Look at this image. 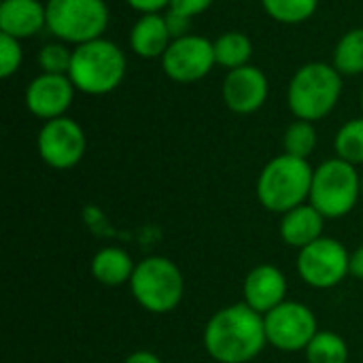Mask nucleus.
Listing matches in <instances>:
<instances>
[{
    "mask_svg": "<svg viewBox=\"0 0 363 363\" xmlns=\"http://www.w3.org/2000/svg\"><path fill=\"white\" fill-rule=\"evenodd\" d=\"M204 349L217 363L253 362L268 345L264 315L245 302L219 308L206 323Z\"/></svg>",
    "mask_w": 363,
    "mask_h": 363,
    "instance_id": "obj_1",
    "label": "nucleus"
},
{
    "mask_svg": "<svg viewBox=\"0 0 363 363\" xmlns=\"http://www.w3.org/2000/svg\"><path fill=\"white\" fill-rule=\"evenodd\" d=\"M313 174L315 168L308 164V160L294 157L289 153L277 155L262 168L257 177L255 194L259 204L279 215L306 204L311 198Z\"/></svg>",
    "mask_w": 363,
    "mask_h": 363,
    "instance_id": "obj_2",
    "label": "nucleus"
},
{
    "mask_svg": "<svg viewBox=\"0 0 363 363\" xmlns=\"http://www.w3.org/2000/svg\"><path fill=\"white\" fill-rule=\"evenodd\" d=\"M125 74V55L108 38H96L72 49L68 77L72 85L89 96H102L119 87Z\"/></svg>",
    "mask_w": 363,
    "mask_h": 363,
    "instance_id": "obj_3",
    "label": "nucleus"
},
{
    "mask_svg": "<svg viewBox=\"0 0 363 363\" xmlns=\"http://www.w3.org/2000/svg\"><path fill=\"white\" fill-rule=\"evenodd\" d=\"M342 94V77L334 64L308 62L300 66L289 83L287 102L291 113L304 121L328 117Z\"/></svg>",
    "mask_w": 363,
    "mask_h": 363,
    "instance_id": "obj_4",
    "label": "nucleus"
},
{
    "mask_svg": "<svg viewBox=\"0 0 363 363\" xmlns=\"http://www.w3.org/2000/svg\"><path fill=\"white\" fill-rule=\"evenodd\" d=\"M130 291L140 308L153 315L172 313L185 296L181 268L164 255H151L136 264Z\"/></svg>",
    "mask_w": 363,
    "mask_h": 363,
    "instance_id": "obj_5",
    "label": "nucleus"
},
{
    "mask_svg": "<svg viewBox=\"0 0 363 363\" xmlns=\"http://www.w3.org/2000/svg\"><path fill=\"white\" fill-rule=\"evenodd\" d=\"M362 198V174L357 166L334 157L315 168L308 202L325 219L347 217Z\"/></svg>",
    "mask_w": 363,
    "mask_h": 363,
    "instance_id": "obj_6",
    "label": "nucleus"
},
{
    "mask_svg": "<svg viewBox=\"0 0 363 363\" xmlns=\"http://www.w3.org/2000/svg\"><path fill=\"white\" fill-rule=\"evenodd\" d=\"M47 28L64 43L83 45L102 36L108 26L104 0H47Z\"/></svg>",
    "mask_w": 363,
    "mask_h": 363,
    "instance_id": "obj_7",
    "label": "nucleus"
},
{
    "mask_svg": "<svg viewBox=\"0 0 363 363\" xmlns=\"http://www.w3.org/2000/svg\"><path fill=\"white\" fill-rule=\"evenodd\" d=\"M351 253L330 236H321L313 245L298 251V274L313 289H332L351 274Z\"/></svg>",
    "mask_w": 363,
    "mask_h": 363,
    "instance_id": "obj_8",
    "label": "nucleus"
},
{
    "mask_svg": "<svg viewBox=\"0 0 363 363\" xmlns=\"http://www.w3.org/2000/svg\"><path fill=\"white\" fill-rule=\"evenodd\" d=\"M264 328L268 345L281 353L306 351V347L319 332L315 313L306 304L294 300H285L283 304L266 313Z\"/></svg>",
    "mask_w": 363,
    "mask_h": 363,
    "instance_id": "obj_9",
    "label": "nucleus"
},
{
    "mask_svg": "<svg viewBox=\"0 0 363 363\" xmlns=\"http://www.w3.org/2000/svg\"><path fill=\"white\" fill-rule=\"evenodd\" d=\"M36 147H38L40 160L49 168L70 170L83 160L87 138H85L83 128L74 119L64 115V117L43 123L38 138H36Z\"/></svg>",
    "mask_w": 363,
    "mask_h": 363,
    "instance_id": "obj_10",
    "label": "nucleus"
},
{
    "mask_svg": "<svg viewBox=\"0 0 363 363\" xmlns=\"http://www.w3.org/2000/svg\"><path fill=\"white\" fill-rule=\"evenodd\" d=\"M215 66V43L198 34L174 38L162 55V68L166 77L177 83H196L204 79Z\"/></svg>",
    "mask_w": 363,
    "mask_h": 363,
    "instance_id": "obj_11",
    "label": "nucleus"
},
{
    "mask_svg": "<svg viewBox=\"0 0 363 363\" xmlns=\"http://www.w3.org/2000/svg\"><path fill=\"white\" fill-rule=\"evenodd\" d=\"M74 89L68 74L43 72L26 87V108L43 121L64 117L74 100Z\"/></svg>",
    "mask_w": 363,
    "mask_h": 363,
    "instance_id": "obj_12",
    "label": "nucleus"
},
{
    "mask_svg": "<svg viewBox=\"0 0 363 363\" xmlns=\"http://www.w3.org/2000/svg\"><path fill=\"white\" fill-rule=\"evenodd\" d=\"M221 94L232 113L251 115L259 111L268 98V79L257 66L247 64L228 72Z\"/></svg>",
    "mask_w": 363,
    "mask_h": 363,
    "instance_id": "obj_13",
    "label": "nucleus"
},
{
    "mask_svg": "<svg viewBox=\"0 0 363 363\" xmlns=\"http://www.w3.org/2000/svg\"><path fill=\"white\" fill-rule=\"evenodd\" d=\"M242 296L247 306L266 315L287 300V277L272 264H259L245 277Z\"/></svg>",
    "mask_w": 363,
    "mask_h": 363,
    "instance_id": "obj_14",
    "label": "nucleus"
},
{
    "mask_svg": "<svg viewBox=\"0 0 363 363\" xmlns=\"http://www.w3.org/2000/svg\"><path fill=\"white\" fill-rule=\"evenodd\" d=\"M47 28V6L38 0H2L0 32L17 40L30 38Z\"/></svg>",
    "mask_w": 363,
    "mask_h": 363,
    "instance_id": "obj_15",
    "label": "nucleus"
},
{
    "mask_svg": "<svg viewBox=\"0 0 363 363\" xmlns=\"http://www.w3.org/2000/svg\"><path fill=\"white\" fill-rule=\"evenodd\" d=\"M323 225H325V217L311 202H306L281 215L279 234L287 247H294L300 251L323 236Z\"/></svg>",
    "mask_w": 363,
    "mask_h": 363,
    "instance_id": "obj_16",
    "label": "nucleus"
},
{
    "mask_svg": "<svg viewBox=\"0 0 363 363\" xmlns=\"http://www.w3.org/2000/svg\"><path fill=\"white\" fill-rule=\"evenodd\" d=\"M172 36L166 26V17L160 13H147L143 15L130 32V47L136 55L145 60L162 57L166 49L170 47Z\"/></svg>",
    "mask_w": 363,
    "mask_h": 363,
    "instance_id": "obj_17",
    "label": "nucleus"
},
{
    "mask_svg": "<svg viewBox=\"0 0 363 363\" xmlns=\"http://www.w3.org/2000/svg\"><path fill=\"white\" fill-rule=\"evenodd\" d=\"M134 270H136L134 259L130 257L128 251L119 247H104L91 259V277L104 287L130 285Z\"/></svg>",
    "mask_w": 363,
    "mask_h": 363,
    "instance_id": "obj_18",
    "label": "nucleus"
},
{
    "mask_svg": "<svg viewBox=\"0 0 363 363\" xmlns=\"http://www.w3.org/2000/svg\"><path fill=\"white\" fill-rule=\"evenodd\" d=\"M253 55V43L247 34L230 30L215 40V60L219 66L234 70L247 66Z\"/></svg>",
    "mask_w": 363,
    "mask_h": 363,
    "instance_id": "obj_19",
    "label": "nucleus"
},
{
    "mask_svg": "<svg viewBox=\"0 0 363 363\" xmlns=\"http://www.w3.org/2000/svg\"><path fill=\"white\" fill-rule=\"evenodd\" d=\"M304 355L308 363H349V345L340 334L319 330Z\"/></svg>",
    "mask_w": 363,
    "mask_h": 363,
    "instance_id": "obj_20",
    "label": "nucleus"
},
{
    "mask_svg": "<svg viewBox=\"0 0 363 363\" xmlns=\"http://www.w3.org/2000/svg\"><path fill=\"white\" fill-rule=\"evenodd\" d=\"M334 68L340 74L363 72V28L349 30L334 49Z\"/></svg>",
    "mask_w": 363,
    "mask_h": 363,
    "instance_id": "obj_21",
    "label": "nucleus"
},
{
    "mask_svg": "<svg viewBox=\"0 0 363 363\" xmlns=\"http://www.w3.org/2000/svg\"><path fill=\"white\" fill-rule=\"evenodd\" d=\"M334 151L336 157L359 166L363 164V117L347 121L334 138Z\"/></svg>",
    "mask_w": 363,
    "mask_h": 363,
    "instance_id": "obj_22",
    "label": "nucleus"
},
{
    "mask_svg": "<svg viewBox=\"0 0 363 363\" xmlns=\"http://www.w3.org/2000/svg\"><path fill=\"white\" fill-rule=\"evenodd\" d=\"M264 11L279 23H302L311 19L319 6V0H262Z\"/></svg>",
    "mask_w": 363,
    "mask_h": 363,
    "instance_id": "obj_23",
    "label": "nucleus"
},
{
    "mask_svg": "<svg viewBox=\"0 0 363 363\" xmlns=\"http://www.w3.org/2000/svg\"><path fill=\"white\" fill-rule=\"evenodd\" d=\"M283 147L285 153L294 155V157H302L308 160L311 153L317 147V130L313 125V121H304V119H296L283 136Z\"/></svg>",
    "mask_w": 363,
    "mask_h": 363,
    "instance_id": "obj_24",
    "label": "nucleus"
},
{
    "mask_svg": "<svg viewBox=\"0 0 363 363\" xmlns=\"http://www.w3.org/2000/svg\"><path fill=\"white\" fill-rule=\"evenodd\" d=\"M72 62V51L64 43H47L38 53V64L43 72L49 74H68Z\"/></svg>",
    "mask_w": 363,
    "mask_h": 363,
    "instance_id": "obj_25",
    "label": "nucleus"
},
{
    "mask_svg": "<svg viewBox=\"0 0 363 363\" xmlns=\"http://www.w3.org/2000/svg\"><path fill=\"white\" fill-rule=\"evenodd\" d=\"M21 60L23 51L19 40L0 32V77L9 79L11 74H15L21 66Z\"/></svg>",
    "mask_w": 363,
    "mask_h": 363,
    "instance_id": "obj_26",
    "label": "nucleus"
},
{
    "mask_svg": "<svg viewBox=\"0 0 363 363\" xmlns=\"http://www.w3.org/2000/svg\"><path fill=\"white\" fill-rule=\"evenodd\" d=\"M164 17H166V26H168V32H170L172 40L174 38H183V36L189 34L191 17H185V15L177 13V11H170V9H168V13Z\"/></svg>",
    "mask_w": 363,
    "mask_h": 363,
    "instance_id": "obj_27",
    "label": "nucleus"
},
{
    "mask_svg": "<svg viewBox=\"0 0 363 363\" xmlns=\"http://www.w3.org/2000/svg\"><path fill=\"white\" fill-rule=\"evenodd\" d=\"M213 4V0H170V11H177L185 17H196L200 13H204L208 6Z\"/></svg>",
    "mask_w": 363,
    "mask_h": 363,
    "instance_id": "obj_28",
    "label": "nucleus"
},
{
    "mask_svg": "<svg viewBox=\"0 0 363 363\" xmlns=\"http://www.w3.org/2000/svg\"><path fill=\"white\" fill-rule=\"evenodd\" d=\"M134 11H140L143 15L147 13H160L162 9L170 6V0H125Z\"/></svg>",
    "mask_w": 363,
    "mask_h": 363,
    "instance_id": "obj_29",
    "label": "nucleus"
},
{
    "mask_svg": "<svg viewBox=\"0 0 363 363\" xmlns=\"http://www.w3.org/2000/svg\"><path fill=\"white\" fill-rule=\"evenodd\" d=\"M349 268H351V277H355L357 281H363V245L351 253Z\"/></svg>",
    "mask_w": 363,
    "mask_h": 363,
    "instance_id": "obj_30",
    "label": "nucleus"
},
{
    "mask_svg": "<svg viewBox=\"0 0 363 363\" xmlns=\"http://www.w3.org/2000/svg\"><path fill=\"white\" fill-rule=\"evenodd\" d=\"M123 363H164L155 353H151V351H134V353H130L128 357H125V362Z\"/></svg>",
    "mask_w": 363,
    "mask_h": 363,
    "instance_id": "obj_31",
    "label": "nucleus"
},
{
    "mask_svg": "<svg viewBox=\"0 0 363 363\" xmlns=\"http://www.w3.org/2000/svg\"><path fill=\"white\" fill-rule=\"evenodd\" d=\"M362 198H363V174H362Z\"/></svg>",
    "mask_w": 363,
    "mask_h": 363,
    "instance_id": "obj_32",
    "label": "nucleus"
},
{
    "mask_svg": "<svg viewBox=\"0 0 363 363\" xmlns=\"http://www.w3.org/2000/svg\"><path fill=\"white\" fill-rule=\"evenodd\" d=\"M362 106H363V89H362Z\"/></svg>",
    "mask_w": 363,
    "mask_h": 363,
    "instance_id": "obj_33",
    "label": "nucleus"
}]
</instances>
